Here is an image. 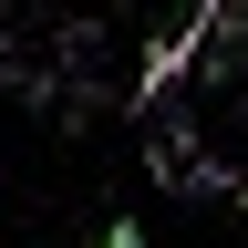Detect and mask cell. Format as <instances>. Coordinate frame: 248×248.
Segmentation results:
<instances>
[{"instance_id":"6da1fadb","label":"cell","mask_w":248,"mask_h":248,"mask_svg":"<svg viewBox=\"0 0 248 248\" xmlns=\"http://www.w3.org/2000/svg\"><path fill=\"white\" fill-rule=\"evenodd\" d=\"M207 21H217V11H207ZM207 21H197V31H207ZM197 31H176V42H155V52H145V83H135L145 104H155V93H166V83L186 73V62H197Z\"/></svg>"}]
</instances>
